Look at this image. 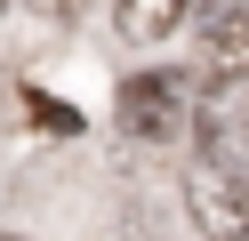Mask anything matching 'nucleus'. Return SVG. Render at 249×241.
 Wrapping results in <instances>:
<instances>
[{"label": "nucleus", "instance_id": "f257e3e1", "mask_svg": "<svg viewBox=\"0 0 249 241\" xmlns=\"http://www.w3.org/2000/svg\"><path fill=\"white\" fill-rule=\"evenodd\" d=\"M193 89L201 80L193 73H137V80H121V137H145V145H169L185 121H193Z\"/></svg>", "mask_w": 249, "mask_h": 241}, {"label": "nucleus", "instance_id": "f03ea898", "mask_svg": "<svg viewBox=\"0 0 249 241\" xmlns=\"http://www.w3.org/2000/svg\"><path fill=\"white\" fill-rule=\"evenodd\" d=\"M193 80L201 89L249 80V0H209V8H193Z\"/></svg>", "mask_w": 249, "mask_h": 241}, {"label": "nucleus", "instance_id": "7ed1b4c3", "mask_svg": "<svg viewBox=\"0 0 249 241\" xmlns=\"http://www.w3.org/2000/svg\"><path fill=\"white\" fill-rule=\"evenodd\" d=\"M185 217L201 241H249V177L225 161H201L185 177Z\"/></svg>", "mask_w": 249, "mask_h": 241}, {"label": "nucleus", "instance_id": "20e7f679", "mask_svg": "<svg viewBox=\"0 0 249 241\" xmlns=\"http://www.w3.org/2000/svg\"><path fill=\"white\" fill-rule=\"evenodd\" d=\"M185 24H193L185 0H121V8H113V32L137 40V48H145V40H169V32H185Z\"/></svg>", "mask_w": 249, "mask_h": 241}, {"label": "nucleus", "instance_id": "39448f33", "mask_svg": "<svg viewBox=\"0 0 249 241\" xmlns=\"http://www.w3.org/2000/svg\"><path fill=\"white\" fill-rule=\"evenodd\" d=\"M24 105L40 112V129H49V137H72V129H81V112H72V105H56V96H40V89H24Z\"/></svg>", "mask_w": 249, "mask_h": 241}, {"label": "nucleus", "instance_id": "423d86ee", "mask_svg": "<svg viewBox=\"0 0 249 241\" xmlns=\"http://www.w3.org/2000/svg\"><path fill=\"white\" fill-rule=\"evenodd\" d=\"M241 137H249V112H241Z\"/></svg>", "mask_w": 249, "mask_h": 241}, {"label": "nucleus", "instance_id": "0eeeda50", "mask_svg": "<svg viewBox=\"0 0 249 241\" xmlns=\"http://www.w3.org/2000/svg\"><path fill=\"white\" fill-rule=\"evenodd\" d=\"M0 241H17V233H0Z\"/></svg>", "mask_w": 249, "mask_h": 241}]
</instances>
